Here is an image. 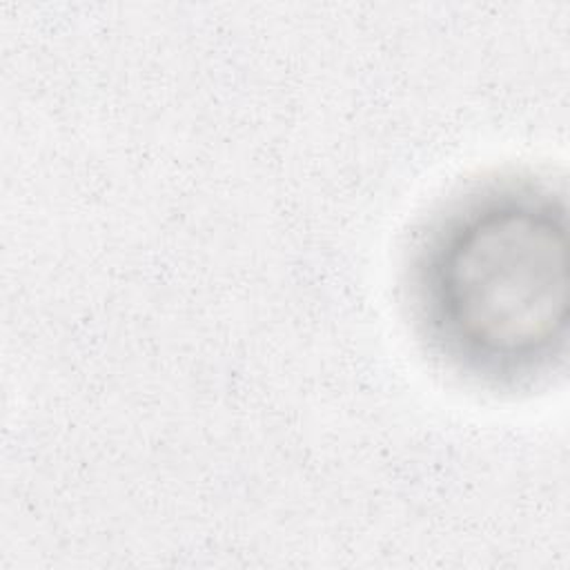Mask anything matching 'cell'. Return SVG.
Masks as SVG:
<instances>
[{"label": "cell", "mask_w": 570, "mask_h": 570, "mask_svg": "<svg viewBox=\"0 0 570 570\" xmlns=\"http://www.w3.org/2000/svg\"><path fill=\"white\" fill-rule=\"evenodd\" d=\"M566 203L550 183L501 178L436 214L410 265L412 316L434 354L479 383L550 374L568 338Z\"/></svg>", "instance_id": "obj_1"}]
</instances>
